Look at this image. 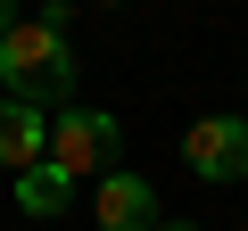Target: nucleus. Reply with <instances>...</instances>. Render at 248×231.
Masks as SVG:
<instances>
[{"label": "nucleus", "instance_id": "obj_6", "mask_svg": "<svg viewBox=\"0 0 248 231\" xmlns=\"http://www.w3.org/2000/svg\"><path fill=\"white\" fill-rule=\"evenodd\" d=\"M17 206H25V215H33V223H58V215H66V206H75V173H66V165H50V157H42V165H33V173H17Z\"/></svg>", "mask_w": 248, "mask_h": 231}, {"label": "nucleus", "instance_id": "obj_1", "mask_svg": "<svg viewBox=\"0 0 248 231\" xmlns=\"http://www.w3.org/2000/svg\"><path fill=\"white\" fill-rule=\"evenodd\" d=\"M0 83H9V99L42 107V116H66V91H75V50L58 25L42 17H17V33L0 42Z\"/></svg>", "mask_w": 248, "mask_h": 231}, {"label": "nucleus", "instance_id": "obj_7", "mask_svg": "<svg viewBox=\"0 0 248 231\" xmlns=\"http://www.w3.org/2000/svg\"><path fill=\"white\" fill-rule=\"evenodd\" d=\"M9 33H17V9H9V0H0V42H9Z\"/></svg>", "mask_w": 248, "mask_h": 231}, {"label": "nucleus", "instance_id": "obj_9", "mask_svg": "<svg viewBox=\"0 0 248 231\" xmlns=\"http://www.w3.org/2000/svg\"><path fill=\"white\" fill-rule=\"evenodd\" d=\"M240 231H248V223H240Z\"/></svg>", "mask_w": 248, "mask_h": 231}, {"label": "nucleus", "instance_id": "obj_5", "mask_svg": "<svg viewBox=\"0 0 248 231\" xmlns=\"http://www.w3.org/2000/svg\"><path fill=\"white\" fill-rule=\"evenodd\" d=\"M42 157H50V116H42V107H25V99H0V165L33 173Z\"/></svg>", "mask_w": 248, "mask_h": 231}, {"label": "nucleus", "instance_id": "obj_2", "mask_svg": "<svg viewBox=\"0 0 248 231\" xmlns=\"http://www.w3.org/2000/svg\"><path fill=\"white\" fill-rule=\"evenodd\" d=\"M116 157H124V124H116L108 107H66V116H50V165H66L75 182H83V173L108 182Z\"/></svg>", "mask_w": 248, "mask_h": 231}, {"label": "nucleus", "instance_id": "obj_3", "mask_svg": "<svg viewBox=\"0 0 248 231\" xmlns=\"http://www.w3.org/2000/svg\"><path fill=\"white\" fill-rule=\"evenodd\" d=\"M182 165L199 182H248V116H199L182 132Z\"/></svg>", "mask_w": 248, "mask_h": 231}, {"label": "nucleus", "instance_id": "obj_8", "mask_svg": "<svg viewBox=\"0 0 248 231\" xmlns=\"http://www.w3.org/2000/svg\"><path fill=\"white\" fill-rule=\"evenodd\" d=\"M157 231H199V223H157Z\"/></svg>", "mask_w": 248, "mask_h": 231}, {"label": "nucleus", "instance_id": "obj_4", "mask_svg": "<svg viewBox=\"0 0 248 231\" xmlns=\"http://www.w3.org/2000/svg\"><path fill=\"white\" fill-rule=\"evenodd\" d=\"M91 215H99V231H157V223H166V215H157V190H149L141 173H124V165L99 182Z\"/></svg>", "mask_w": 248, "mask_h": 231}]
</instances>
